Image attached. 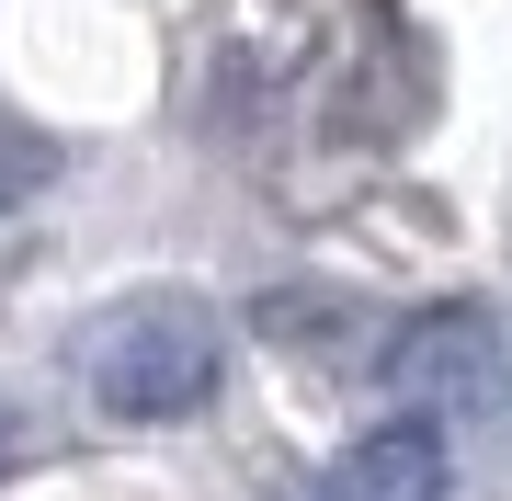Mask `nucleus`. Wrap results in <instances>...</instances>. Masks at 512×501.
Returning <instances> with one entry per match:
<instances>
[{"instance_id": "39448f33", "label": "nucleus", "mask_w": 512, "mask_h": 501, "mask_svg": "<svg viewBox=\"0 0 512 501\" xmlns=\"http://www.w3.org/2000/svg\"><path fill=\"white\" fill-rule=\"evenodd\" d=\"M0 467H12V422H0Z\"/></svg>"}, {"instance_id": "f03ea898", "label": "nucleus", "mask_w": 512, "mask_h": 501, "mask_svg": "<svg viewBox=\"0 0 512 501\" xmlns=\"http://www.w3.org/2000/svg\"><path fill=\"white\" fill-rule=\"evenodd\" d=\"M92 388L114 422H171V410H194L205 388H217V342L194 331V319H126V331L103 342V365H92Z\"/></svg>"}, {"instance_id": "20e7f679", "label": "nucleus", "mask_w": 512, "mask_h": 501, "mask_svg": "<svg viewBox=\"0 0 512 501\" xmlns=\"http://www.w3.org/2000/svg\"><path fill=\"white\" fill-rule=\"evenodd\" d=\"M35 171H46V160H35V149H12V137H0V205H12V194H23V183H35Z\"/></svg>"}, {"instance_id": "f257e3e1", "label": "nucleus", "mask_w": 512, "mask_h": 501, "mask_svg": "<svg viewBox=\"0 0 512 501\" xmlns=\"http://www.w3.org/2000/svg\"><path fill=\"white\" fill-rule=\"evenodd\" d=\"M376 388L399 399V410H444V422H490V410H501V388H512V365H501V331H490V308H433V319H410V331L376 353Z\"/></svg>"}, {"instance_id": "7ed1b4c3", "label": "nucleus", "mask_w": 512, "mask_h": 501, "mask_svg": "<svg viewBox=\"0 0 512 501\" xmlns=\"http://www.w3.org/2000/svg\"><path fill=\"white\" fill-rule=\"evenodd\" d=\"M319 501H444V433L433 410H399L319 479Z\"/></svg>"}]
</instances>
